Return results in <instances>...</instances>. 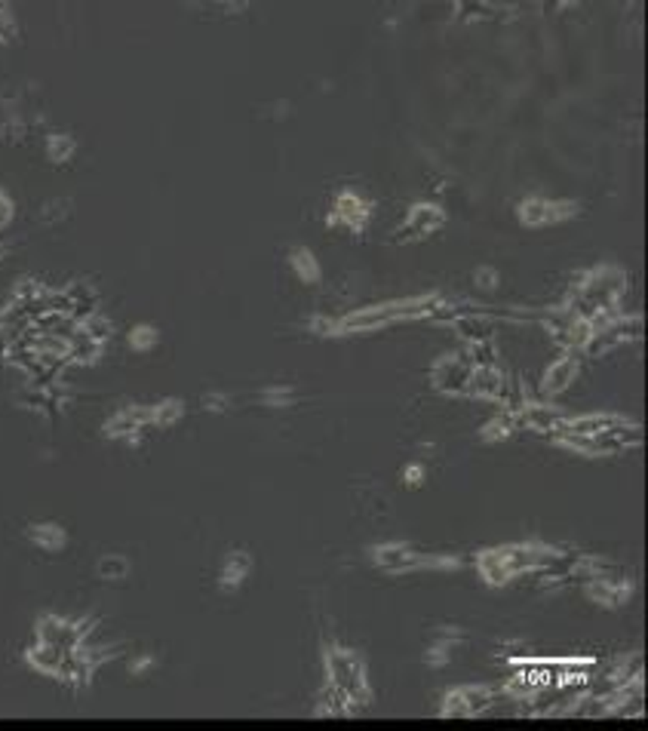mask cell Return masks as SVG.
Here are the masks:
<instances>
[{
    "mask_svg": "<svg viewBox=\"0 0 648 731\" xmlns=\"http://www.w3.org/2000/svg\"><path fill=\"white\" fill-rule=\"evenodd\" d=\"M375 562L387 571H409V569H418L421 559L406 547V544H387V547H378L375 550Z\"/></svg>",
    "mask_w": 648,
    "mask_h": 731,
    "instance_id": "cell-1",
    "label": "cell"
},
{
    "mask_svg": "<svg viewBox=\"0 0 648 731\" xmlns=\"http://www.w3.org/2000/svg\"><path fill=\"white\" fill-rule=\"evenodd\" d=\"M470 375H474V366L455 363V359L440 363L437 372H433V378H437V384L442 387V391H464V387L470 384Z\"/></svg>",
    "mask_w": 648,
    "mask_h": 731,
    "instance_id": "cell-2",
    "label": "cell"
},
{
    "mask_svg": "<svg viewBox=\"0 0 648 731\" xmlns=\"http://www.w3.org/2000/svg\"><path fill=\"white\" fill-rule=\"evenodd\" d=\"M578 375V363H575V357H566V359H559V363H553L550 369H547V375H544V391L547 394H559V391H566V387L571 384V378Z\"/></svg>",
    "mask_w": 648,
    "mask_h": 731,
    "instance_id": "cell-3",
    "label": "cell"
},
{
    "mask_svg": "<svg viewBox=\"0 0 648 731\" xmlns=\"http://www.w3.org/2000/svg\"><path fill=\"white\" fill-rule=\"evenodd\" d=\"M440 221H442L440 209H433V206H418V209L412 212V218H409V225H406V230H403V234L424 237V234H430V230L437 228Z\"/></svg>",
    "mask_w": 648,
    "mask_h": 731,
    "instance_id": "cell-4",
    "label": "cell"
},
{
    "mask_svg": "<svg viewBox=\"0 0 648 731\" xmlns=\"http://www.w3.org/2000/svg\"><path fill=\"white\" fill-rule=\"evenodd\" d=\"M335 209H338V218L350 221V225H359V221L366 218V206H363V200H357L354 194H341L338 203H335Z\"/></svg>",
    "mask_w": 648,
    "mask_h": 731,
    "instance_id": "cell-5",
    "label": "cell"
},
{
    "mask_svg": "<svg viewBox=\"0 0 648 731\" xmlns=\"http://www.w3.org/2000/svg\"><path fill=\"white\" fill-rule=\"evenodd\" d=\"M292 267L301 274V280H308V283H313L320 277L317 262H313V255L308 252V249H295V252H292Z\"/></svg>",
    "mask_w": 648,
    "mask_h": 731,
    "instance_id": "cell-6",
    "label": "cell"
},
{
    "mask_svg": "<svg viewBox=\"0 0 648 731\" xmlns=\"http://www.w3.org/2000/svg\"><path fill=\"white\" fill-rule=\"evenodd\" d=\"M520 216L525 225H544L547 221V200H525Z\"/></svg>",
    "mask_w": 648,
    "mask_h": 731,
    "instance_id": "cell-7",
    "label": "cell"
},
{
    "mask_svg": "<svg viewBox=\"0 0 648 731\" xmlns=\"http://www.w3.org/2000/svg\"><path fill=\"white\" fill-rule=\"evenodd\" d=\"M495 280H498L495 271H479L476 274V283H483V286H495Z\"/></svg>",
    "mask_w": 648,
    "mask_h": 731,
    "instance_id": "cell-8",
    "label": "cell"
},
{
    "mask_svg": "<svg viewBox=\"0 0 648 731\" xmlns=\"http://www.w3.org/2000/svg\"><path fill=\"white\" fill-rule=\"evenodd\" d=\"M421 476H424L421 467H409V470H406V483H421Z\"/></svg>",
    "mask_w": 648,
    "mask_h": 731,
    "instance_id": "cell-9",
    "label": "cell"
}]
</instances>
